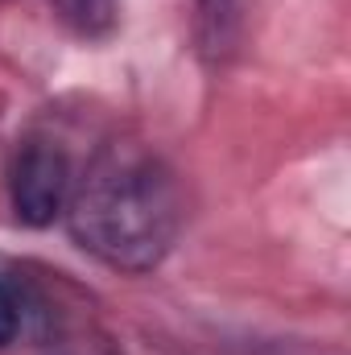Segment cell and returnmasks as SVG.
Listing matches in <instances>:
<instances>
[{"mask_svg": "<svg viewBox=\"0 0 351 355\" xmlns=\"http://www.w3.org/2000/svg\"><path fill=\"white\" fill-rule=\"evenodd\" d=\"M178 223L182 202L174 174L132 145L103 149L71 190V232L79 248L112 268H153L170 252Z\"/></svg>", "mask_w": 351, "mask_h": 355, "instance_id": "1", "label": "cell"}, {"mask_svg": "<svg viewBox=\"0 0 351 355\" xmlns=\"http://www.w3.org/2000/svg\"><path fill=\"white\" fill-rule=\"evenodd\" d=\"M71 198V166L50 145H29L12 170V207L29 227L54 223Z\"/></svg>", "mask_w": 351, "mask_h": 355, "instance_id": "2", "label": "cell"}, {"mask_svg": "<svg viewBox=\"0 0 351 355\" xmlns=\"http://www.w3.org/2000/svg\"><path fill=\"white\" fill-rule=\"evenodd\" d=\"M58 8L79 33H103L116 17V0H58Z\"/></svg>", "mask_w": 351, "mask_h": 355, "instance_id": "3", "label": "cell"}, {"mask_svg": "<svg viewBox=\"0 0 351 355\" xmlns=\"http://www.w3.org/2000/svg\"><path fill=\"white\" fill-rule=\"evenodd\" d=\"M17 322H21L17 297H12V289L0 281V347H8V343H12V335H17Z\"/></svg>", "mask_w": 351, "mask_h": 355, "instance_id": "4", "label": "cell"}]
</instances>
